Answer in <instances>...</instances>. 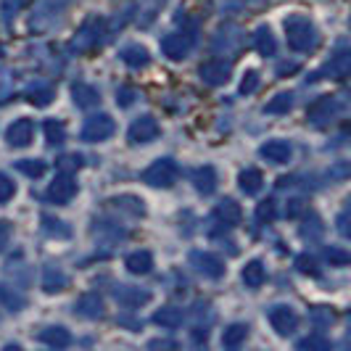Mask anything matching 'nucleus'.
<instances>
[{
	"instance_id": "1",
	"label": "nucleus",
	"mask_w": 351,
	"mask_h": 351,
	"mask_svg": "<svg viewBox=\"0 0 351 351\" xmlns=\"http://www.w3.org/2000/svg\"><path fill=\"white\" fill-rule=\"evenodd\" d=\"M285 37H288L291 51H296V53L315 51L317 43H319V35H317L315 24L306 16H299V14L285 19Z\"/></svg>"
},
{
	"instance_id": "2",
	"label": "nucleus",
	"mask_w": 351,
	"mask_h": 351,
	"mask_svg": "<svg viewBox=\"0 0 351 351\" xmlns=\"http://www.w3.org/2000/svg\"><path fill=\"white\" fill-rule=\"evenodd\" d=\"M246 45V32L238 24H222L211 37V51L217 56H238Z\"/></svg>"
},
{
	"instance_id": "3",
	"label": "nucleus",
	"mask_w": 351,
	"mask_h": 351,
	"mask_svg": "<svg viewBox=\"0 0 351 351\" xmlns=\"http://www.w3.org/2000/svg\"><path fill=\"white\" fill-rule=\"evenodd\" d=\"M104 32H106V21L101 16H90L71 40V51L77 53H90L95 51L101 43H104Z\"/></svg>"
},
{
	"instance_id": "4",
	"label": "nucleus",
	"mask_w": 351,
	"mask_h": 351,
	"mask_svg": "<svg viewBox=\"0 0 351 351\" xmlns=\"http://www.w3.org/2000/svg\"><path fill=\"white\" fill-rule=\"evenodd\" d=\"M177 175H180V169L172 158H158L143 172V182L151 188H172L177 182Z\"/></svg>"
},
{
	"instance_id": "5",
	"label": "nucleus",
	"mask_w": 351,
	"mask_h": 351,
	"mask_svg": "<svg viewBox=\"0 0 351 351\" xmlns=\"http://www.w3.org/2000/svg\"><path fill=\"white\" fill-rule=\"evenodd\" d=\"M341 111H343V104L335 95H322V98H317L315 104L309 106V114L306 117H309L312 127H328Z\"/></svg>"
},
{
	"instance_id": "6",
	"label": "nucleus",
	"mask_w": 351,
	"mask_h": 351,
	"mask_svg": "<svg viewBox=\"0 0 351 351\" xmlns=\"http://www.w3.org/2000/svg\"><path fill=\"white\" fill-rule=\"evenodd\" d=\"M114 132H117L114 119H111L108 114H95V117H90L88 122L82 124L80 138L85 143H101V141H108Z\"/></svg>"
},
{
	"instance_id": "7",
	"label": "nucleus",
	"mask_w": 351,
	"mask_h": 351,
	"mask_svg": "<svg viewBox=\"0 0 351 351\" xmlns=\"http://www.w3.org/2000/svg\"><path fill=\"white\" fill-rule=\"evenodd\" d=\"M351 74V45H343L330 56V61L322 66L317 77H328V80H346Z\"/></svg>"
},
{
	"instance_id": "8",
	"label": "nucleus",
	"mask_w": 351,
	"mask_h": 351,
	"mask_svg": "<svg viewBox=\"0 0 351 351\" xmlns=\"http://www.w3.org/2000/svg\"><path fill=\"white\" fill-rule=\"evenodd\" d=\"M267 317H269V325H272V330L278 335H291L299 328V315H296L291 306H285V304L272 306Z\"/></svg>"
},
{
	"instance_id": "9",
	"label": "nucleus",
	"mask_w": 351,
	"mask_h": 351,
	"mask_svg": "<svg viewBox=\"0 0 351 351\" xmlns=\"http://www.w3.org/2000/svg\"><path fill=\"white\" fill-rule=\"evenodd\" d=\"M191 264L204 278H211V280H219L225 275V262L217 254H209V251H193L191 254Z\"/></svg>"
},
{
	"instance_id": "10",
	"label": "nucleus",
	"mask_w": 351,
	"mask_h": 351,
	"mask_svg": "<svg viewBox=\"0 0 351 351\" xmlns=\"http://www.w3.org/2000/svg\"><path fill=\"white\" fill-rule=\"evenodd\" d=\"M230 71H232V64H230V61H225V58H211L206 64H201L198 74H201V80H204L206 85L219 88V85H225L230 80Z\"/></svg>"
},
{
	"instance_id": "11",
	"label": "nucleus",
	"mask_w": 351,
	"mask_h": 351,
	"mask_svg": "<svg viewBox=\"0 0 351 351\" xmlns=\"http://www.w3.org/2000/svg\"><path fill=\"white\" fill-rule=\"evenodd\" d=\"M158 122L154 117H138L135 122L130 124V132H127V141L132 145H143V143H151L158 138Z\"/></svg>"
},
{
	"instance_id": "12",
	"label": "nucleus",
	"mask_w": 351,
	"mask_h": 351,
	"mask_svg": "<svg viewBox=\"0 0 351 351\" xmlns=\"http://www.w3.org/2000/svg\"><path fill=\"white\" fill-rule=\"evenodd\" d=\"M48 201L51 204H69L71 198L77 195V182H74V177L69 175V172H61V175L53 180L51 185H48Z\"/></svg>"
},
{
	"instance_id": "13",
	"label": "nucleus",
	"mask_w": 351,
	"mask_h": 351,
	"mask_svg": "<svg viewBox=\"0 0 351 351\" xmlns=\"http://www.w3.org/2000/svg\"><path fill=\"white\" fill-rule=\"evenodd\" d=\"M71 0H43V3H37L35 8V16H32V27H48L53 19H58L64 14V8L69 5Z\"/></svg>"
},
{
	"instance_id": "14",
	"label": "nucleus",
	"mask_w": 351,
	"mask_h": 351,
	"mask_svg": "<svg viewBox=\"0 0 351 351\" xmlns=\"http://www.w3.org/2000/svg\"><path fill=\"white\" fill-rule=\"evenodd\" d=\"M32 138H35V124L29 119H16L5 130V141L11 148H27L32 143Z\"/></svg>"
},
{
	"instance_id": "15",
	"label": "nucleus",
	"mask_w": 351,
	"mask_h": 351,
	"mask_svg": "<svg viewBox=\"0 0 351 351\" xmlns=\"http://www.w3.org/2000/svg\"><path fill=\"white\" fill-rule=\"evenodd\" d=\"M114 296L119 304H124L127 309H138V306H145L151 301V291L145 288H138V285H122L114 291Z\"/></svg>"
},
{
	"instance_id": "16",
	"label": "nucleus",
	"mask_w": 351,
	"mask_h": 351,
	"mask_svg": "<svg viewBox=\"0 0 351 351\" xmlns=\"http://www.w3.org/2000/svg\"><path fill=\"white\" fill-rule=\"evenodd\" d=\"M188 48H191V40H188L185 35H180V32L167 35L164 40H161V53H164L169 61H182L185 53H188Z\"/></svg>"
},
{
	"instance_id": "17",
	"label": "nucleus",
	"mask_w": 351,
	"mask_h": 351,
	"mask_svg": "<svg viewBox=\"0 0 351 351\" xmlns=\"http://www.w3.org/2000/svg\"><path fill=\"white\" fill-rule=\"evenodd\" d=\"M214 217L222 222V225H228V228H235V225H241V219H243V211L238 206V201H232V198H225V201H219L217 206H214Z\"/></svg>"
},
{
	"instance_id": "18",
	"label": "nucleus",
	"mask_w": 351,
	"mask_h": 351,
	"mask_svg": "<svg viewBox=\"0 0 351 351\" xmlns=\"http://www.w3.org/2000/svg\"><path fill=\"white\" fill-rule=\"evenodd\" d=\"M77 315L88 317V319H98L104 315V299L98 293H82L77 299Z\"/></svg>"
},
{
	"instance_id": "19",
	"label": "nucleus",
	"mask_w": 351,
	"mask_h": 351,
	"mask_svg": "<svg viewBox=\"0 0 351 351\" xmlns=\"http://www.w3.org/2000/svg\"><path fill=\"white\" fill-rule=\"evenodd\" d=\"M254 51L259 53V56H264V58H269V56L278 53V40H275L269 27H259L254 32Z\"/></svg>"
},
{
	"instance_id": "20",
	"label": "nucleus",
	"mask_w": 351,
	"mask_h": 351,
	"mask_svg": "<svg viewBox=\"0 0 351 351\" xmlns=\"http://www.w3.org/2000/svg\"><path fill=\"white\" fill-rule=\"evenodd\" d=\"M193 188L198 191V193H204V195H209V193H214V188H217V169L214 167H198L193 172Z\"/></svg>"
},
{
	"instance_id": "21",
	"label": "nucleus",
	"mask_w": 351,
	"mask_h": 351,
	"mask_svg": "<svg viewBox=\"0 0 351 351\" xmlns=\"http://www.w3.org/2000/svg\"><path fill=\"white\" fill-rule=\"evenodd\" d=\"M259 154H262L269 164H285V161L291 158V145L285 141H269L259 148Z\"/></svg>"
},
{
	"instance_id": "22",
	"label": "nucleus",
	"mask_w": 351,
	"mask_h": 351,
	"mask_svg": "<svg viewBox=\"0 0 351 351\" xmlns=\"http://www.w3.org/2000/svg\"><path fill=\"white\" fill-rule=\"evenodd\" d=\"M37 338H40V343H45V346H53V349H64V346H69V343H71L69 330H66V328H61V325L45 328V330L37 335Z\"/></svg>"
},
{
	"instance_id": "23",
	"label": "nucleus",
	"mask_w": 351,
	"mask_h": 351,
	"mask_svg": "<svg viewBox=\"0 0 351 351\" xmlns=\"http://www.w3.org/2000/svg\"><path fill=\"white\" fill-rule=\"evenodd\" d=\"M71 98H74V104L80 106V108H93V106H98V101H101L98 90L85 85V82H74L71 85Z\"/></svg>"
},
{
	"instance_id": "24",
	"label": "nucleus",
	"mask_w": 351,
	"mask_h": 351,
	"mask_svg": "<svg viewBox=\"0 0 351 351\" xmlns=\"http://www.w3.org/2000/svg\"><path fill=\"white\" fill-rule=\"evenodd\" d=\"M66 285H69V278H66L61 269H56V267H45V269H43V291H45V293L66 291Z\"/></svg>"
},
{
	"instance_id": "25",
	"label": "nucleus",
	"mask_w": 351,
	"mask_h": 351,
	"mask_svg": "<svg viewBox=\"0 0 351 351\" xmlns=\"http://www.w3.org/2000/svg\"><path fill=\"white\" fill-rule=\"evenodd\" d=\"M124 267L132 272V275H148L154 269V256L148 251H135L124 259Z\"/></svg>"
},
{
	"instance_id": "26",
	"label": "nucleus",
	"mask_w": 351,
	"mask_h": 351,
	"mask_svg": "<svg viewBox=\"0 0 351 351\" xmlns=\"http://www.w3.org/2000/svg\"><path fill=\"white\" fill-rule=\"evenodd\" d=\"M24 98L29 101L32 106L37 108H45V106L53 104V98H56V90L51 85H45V82H40V85H32V88L24 93Z\"/></svg>"
},
{
	"instance_id": "27",
	"label": "nucleus",
	"mask_w": 351,
	"mask_h": 351,
	"mask_svg": "<svg viewBox=\"0 0 351 351\" xmlns=\"http://www.w3.org/2000/svg\"><path fill=\"white\" fill-rule=\"evenodd\" d=\"M154 322H156L158 328H167V330H177L182 322H185V315L175 309V306H164V309H158L156 315H154Z\"/></svg>"
},
{
	"instance_id": "28",
	"label": "nucleus",
	"mask_w": 351,
	"mask_h": 351,
	"mask_svg": "<svg viewBox=\"0 0 351 351\" xmlns=\"http://www.w3.org/2000/svg\"><path fill=\"white\" fill-rule=\"evenodd\" d=\"M238 185H241V191L246 195H256L262 191L264 185V177L259 169H243L241 175H238Z\"/></svg>"
},
{
	"instance_id": "29",
	"label": "nucleus",
	"mask_w": 351,
	"mask_h": 351,
	"mask_svg": "<svg viewBox=\"0 0 351 351\" xmlns=\"http://www.w3.org/2000/svg\"><path fill=\"white\" fill-rule=\"evenodd\" d=\"M119 56H122L124 64L132 66V69H141V66H145V64L151 61V56H148V51H145L143 45H124Z\"/></svg>"
},
{
	"instance_id": "30",
	"label": "nucleus",
	"mask_w": 351,
	"mask_h": 351,
	"mask_svg": "<svg viewBox=\"0 0 351 351\" xmlns=\"http://www.w3.org/2000/svg\"><path fill=\"white\" fill-rule=\"evenodd\" d=\"M264 280H267V272H264V264L259 259H251V262L243 267V282L248 288H262Z\"/></svg>"
},
{
	"instance_id": "31",
	"label": "nucleus",
	"mask_w": 351,
	"mask_h": 351,
	"mask_svg": "<svg viewBox=\"0 0 351 351\" xmlns=\"http://www.w3.org/2000/svg\"><path fill=\"white\" fill-rule=\"evenodd\" d=\"M108 204H111L114 209L130 211V214H135V217H143V214H145V206H143V201L138 195H117V198H111Z\"/></svg>"
},
{
	"instance_id": "32",
	"label": "nucleus",
	"mask_w": 351,
	"mask_h": 351,
	"mask_svg": "<svg viewBox=\"0 0 351 351\" xmlns=\"http://www.w3.org/2000/svg\"><path fill=\"white\" fill-rule=\"evenodd\" d=\"M248 335V328L243 325V322H235V325H230L228 330L222 333V346L225 349H238L243 341H246Z\"/></svg>"
},
{
	"instance_id": "33",
	"label": "nucleus",
	"mask_w": 351,
	"mask_h": 351,
	"mask_svg": "<svg viewBox=\"0 0 351 351\" xmlns=\"http://www.w3.org/2000/svg\"><path fill=\"white\" fill-rule=\"evenodd\" d=\"M43 132H45V141L51 145H61L66 141V127L58 122V119H45L43 122Z\"/></svg>"
},
{
	"instance_id": "34",
	"label": "nucleus",
	"mask_w": 351,
	"mask_h": 351,
	"mask_svg": "<svg viewBox=\"0 0 351 351\" xmlns=\"http://www.w3.org/2000/svg\"><path fill=\"white\" fill-rule=\"evenodd\" d=\"M291 106H293V95L291 93H280V95H275L269 104L264 106V111L267 114H288Z\"/></svg>"
},
{
	"instance_id": "35",
	"label": "nucleus",
	"mask_w": 351,
	"mask_h": 351,
	"mask_svg": "<svg viewBox=\"0 0 351 351\" xmlns=\"http://www.w3.org/2000/svg\"><path fill=\"white\" fill-rule=\"evenodd\" d=\"M16 169L27 177H43L45 175V164H43L40 158H21V161H16Z\"/></svg>"
},
{
	"instance_id": "36",
	"label": "nucleus",
	"mask_w": 351,
	"mask_h": 351,
	"mask_svg": "<svg viewBox=\"0 0 351 351\" xmlns=\"http://www.w3.org/2000/svg\"><path fill=\"white\" fill-rule=\"evenodd\" d=\"M325 259L333 264V267H349V264H351V254L346 251V248L328 246V248H325Z\"/></svg>"
},
{
	"instance_id": "37",
	"label": "nucleus",
	"mask_w": 351,
	"mask_h": 351,
	"mask_svg": "<svg viewBox=\"0 0 351 351\" xmlns=\"http://www.w3.org/2000/svg\"><path fill=\"white\" fill-rule=\"evenodd\" d=\"M312 322L317 328H330L335 322V315L330 306H312Z\"/></svg>"
},
{
	"instance_id": "38",
	"label": "nucleus",
	"mask_w": 351,
	"mask_h": 351,
	"mask_svg": "<svg viewBox=\"0 0 351 351\" xmlns=\"http://www.w3.org/2000/svg\"><path fill=\"white\" fill-rule=\"evenodd\" d=\"M43 230L45 232H51L56 238H69L71 230L64 225V222H58V219H53V217H43Z\"/></svg>"
},
{
	"instance_id": "39",
	"label": "nucleus",
	"mask_w": 351,
	"mask_h": 351,
	"mask_svg": "<svg viewBox=\"0 0 351 351\" xmlns=\"http://www.w3.org/2000/svg\"><path fill=\"white\" fill-rule=\"evenodd\" d=\"M278 217V206H275V201L272 198H264L262 204L256 206V219L259 222H272Z\"/></svg>"
},
{
	"instance_id": "40",
	"label": "nucleus",
	"mask_w": 351,
	"mask_h": 351,
	"mask_svg": "<svg viewBox=\"0 0 351 351\" xmlns=\"http://www.w3.org/2000/svg\"><path fill=\"white\" fill-rule=\"evenodd\" d=\"M335 225H338V232L351 241V198L346 201V209L338 214V222H335Z\"/></svg>"
},
{
	"instance_id": "41",
	"label": "nucleus",
	"mask_w": 351,
	"mask_h": 351,
	"mask_svg": "<svg viewBox=\"0 0 351 351\" xmlns=\"http://www.w3.org/2000/svg\"><path fill=\"white\" fill-rule=\"evenodd\" d=\"M296 267H299V272H304V275H317V272H319V269H317V259L309 256V254L296 256Z\"/></svg>"
},
{
	"instance_id": "42",
	"label": "nucleus",
	"mask_w": 351,
	"mask_h": 351,
	"mask_svg": "<svg viewBox=\"0 0 351 351\" xmlns=\"http://www.w3.org/2000/svg\"><path fill=\"white\" fill-rule=\"evenodd\" d=\"M299 349H317V351H325L330 349V343L322 338V335H309V338H304L299 341Z\"/></svg>"
},
{
	"instance_id": "43",
	"label": "nucleus",
	"mask_w": 351,
	"mask_h": 351,
	"mask_svg": "<svg viewBox=\"0 0 351 351\" xmlns=\"http://www.w3.org/2000/svg\"><path fill=\"white\" fill-rule=\"evenodd\" d=\"M259 88V74L256 71H246L243 74V80H241V95H248V93H254V90Z\"/></svg>"
},
{
	"instance_id": "44",
	"label": "nucleus",
	"mask_w": 351,
	"mask_h": 351,
	"mask_svg": "<svg viewBox=\"0 0 351 351\" xmlns=\"http://www.w3.org/2000/svg\"><path fill=\"white\" fill-rule=\"evenodd\" d=\"M16 193V185L11 182V177L8 175H0V204H5V201H11Z\"/></svg>"
},
{
	"instance_id": "45",
	"label": "nucleus",
	"mask_w": 351,
	"mask_h": 351,
	"mask_svg": "<svg viewBox=\"0 0 351 351\" xmlns=\"http://www.w3.org/2000/svg\"><path fill=\"white\" fill-rule=\"evenodd\" d=\"M135 101H138V90L135 88H119V93H117V104L122 106V108H130Z\"/></svg>"
},
{
	"instance_id": "46",
	"label": "nucleus",
	"mask_w": 351,
	"mask_h": 351,
	"mask_svg": "<svg viewBox=\"0 0 351 351\" xmlns=\"http://www.w3.org/2000/svg\"><path fill=\"white\" fill-rule=\"evenodd\" d=\"M0 304H5L8 309H19L24 301L19 299V296H14L11 291H5V288H0Z\"/></svg>"
},
{
	"instance_id": "47",
	"label": "nucleus",
	"mask_w": 351,
	"mask_h": 351,
	"mask_svg": "<svg viewBox=\"0 0 351 351\" xmlns=\"http://www.w3.org/2000/svg\"><path fill=\"white\" fill-rule=\"evenodd\" d=\"M77 167H82V158H80V156L58 158V169H61V172H71V169H77Z\"/></svg>"
},
{
	"instance_id": "48",
	"label": "nucleus",
	"mask_w": 351,
	"mask_h": 351,
	"mask_svg": "<svg viewBox=\"0 0 351 351\" xmlns=\"http://www.w3.org/2000/svg\"><path fill=\"white\" fill-rule=\"evenodd\" d=\"M8 238H11V225L8 222H0V251L8 246Z\"/></svg>"
},
{
	"instance_id": "49",
	"label": "nucleus",
	"mask_w": 351,
	"mask_h": 351,
	"mask_svg": "<svg viewBox=\"0 0 351 351\" xmlns=\"http://www.w3.org/2000/svg\"><path fill=\"white\" fill-rule=\"evenodd\" d=\"M301 209H304V201H291V206H288V214H291V217H296Z\"/></svg>"
},
{
	"instance_id": "50",
	"label": "nucleus",
	"mask_w": 351,
	"mask_h": 351,
	"mask_svg": "<svg viewBox=\"0 0 351 351\" xmlns=\"http://www.w3.org/2000/svg\"><path fill=\"white\" fill-rule=\"evenodd\" d=\"M296 69H299L296 64H282V66H280V77H282V74H291V71H296Z\"/></svg>"
}]
</instances>
